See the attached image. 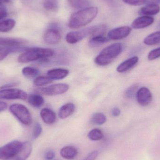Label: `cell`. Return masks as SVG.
Here are the masks:
<instances>
[{
    "label": "cell",
    "mask_w": 160,
    "mask_h": 160,
    "mask_svg": "<svg viewBox=\"0 0 160 160\" xmlns=\"http://www.w3.org/2000/svg\"><path fill=\"white\" fill-rule=\"evenodd\" d=\"M98 11L96 7H88L73 13L68 21V27L78 29L88 25L96 18Z\"/></svg>",
    "instance_id": "obj_1"
},
{
    "label": "cell",
    "mask_w": 160,
    "mask_h": 160,
    "mask_svg": "<svg viewBox=\"0 0 160 160\" xmlns=\"http://www.w3.org/2000/svg\"><path fill=\"white\" fill-rule=\"evenodd\" d=\"M51 49L40 48H28L18 57L19 62L26 63L43 59H48L54 55Z\"/></svg>",
    "instance_id": "obj_2"
},
{
    "label": "cell",
    "mask_w": 160,
    "mask_h": 160,
    "mask_svg": "<svg viewBox=\"0 0 160 160\" xmlns=\"http://www.w3.org/2000/svg\"><path fill=\"white\" fill-rule=\"evenodd\" d=\"M122 50V46L120 43L112 44L101 52L95 58V62L98 65H108L120 54Z\"/></svg>",
    "instance_id": "obj_3"
},
{
    "label": "cell",
    "mask_w": 160,
    "mask_h": 160,
    "mask_svg": "<svg viewBox=\"0 0 160 160\" xmlns=\"http://www.w3.org/2000/svg\"><path fill=\"white\" fill-rule=\"evenodd\" d=\"M9 111L23 125L30 126L32 124V115L30 111L25 105L19 103H15L9 106Z\"/></svg>",
    "instance_id": "obj_4"
},
{
    "label": "cell",
    "mask_w": 160,
    "mask_h": 160,
    "mask_svg": "<svg viewBox=\"0 0 160 160\" xmlns=\"http://www.w3.org/2000/svg\"><path fill=\"white\" fill-rule=\"evenodd\" d=\"M22 142L14 141L0 148V160H10L18 155L22 147Z\"/></svg>",
    "instance_id": "obj_5"
},
{
    "label": "cell",
    "mask_w": 160,
    "mask_h": 160,
    "mask_svg": "<svg viewBox=\"0 0 160 160\" xmlns=\"http://www.w3.org/2000/svg\"><path fill=\"white\" fill-rule=\"evenodd\" d=\"M69 86L67 84L60 83L52 85L47 87L38 88L35 89V92L39 95L52 96L64 94L68 90Z\"/></svg>",
    "instance_id": "obj_6"
},
{
    "label": "cell",
    "mask_w": 160,
    "mask_h": 160,
    "mask_svg": "<svg viewBox=\"0 0 160 160\" xmlns=\"http://www.w3.org/2000/svg\"><path fill=\"white\" fill-rule=\"evenodd\" d=\"M95 29V26H94L78 31H71L67 34L66 40L69 44H76L86 37L92 36Z\"/></svg>",
    "instance_id": "obj_7"
},
{
    "label": "cell",
    "mask_w": 160,
    "mask_h": 160,
    "mask_svg": "<svg viewBox=\"0 0 160 160\" xmlns=\"http://www.w3.org/2000/svg\"><path fill=\"white\" fill-rule=\"evenodd\" d=\"M27 97L28 95L25 91L18 88L0 89V99L25 100Z\"/></svg>",
    "instance_id": "obj_8"
},
{
    "label": "cell",
    "mask_w": 160,
    "mask_h": 160,
    "mask_svg": "<svg viewBox=\"0 0 160 160\" xmlns=\"http://www.w3.org/2000/svg\"><path fill=\"white\" fill-rule=\"evenodd\" d=\"M137 102L142 106L149 105L153 99V96L150 90L148 88L143 87L137 90L136 94Z\"/></svg>",
    "instance_id": "obj_9"
},
{
    "label": "cell",
    "mask_w": 160,
    "mask_h": 160,
    "mask_svg": "<svg viewBox=\"0 0 160 160\" xmlns=\"http://www.w3.org/2000/svg\"><path fill=\"white\" fill-rule=\"evenodd\" d=\"M132 28L129 26H124L112 29L108 33L109 39L114 40H120L126 38L131 32Z\"/></svg>",
    "instance_id": "obj_10"
},
{
    "label": "cell",
    "mask_w": 160,
    "mask_h": 160,
    "mask_svg": "<svg viewBox=\"0 0 160 160\" xmlns=\"http://www.w3.org/2000/svg\"><path fill=\"white\" fill-rule=\"evenodd\" d=\"M154 18L150 16H141L132 22V28L136 30L144 29L152 25L154 23Z\"/></svg>",
    "instance_id": "obj_11"
},
{
    "label": "cell",
    "mask_w": 160,
    "mask_h": 160,
    "mask_svg": "<svg viewBox=\"0 0 160 160\" xmlns=\"http://www.w3.org/2000/svg\"><path fill=\"white\" fill-rule=\"evenodd\" d=\"M44 39L45 42L49 45L58 44L61 39V33L57 29H48L44 34Z\"/></svg>",
    "instance_id": "obj_12"
},
{
    "label": "cell",
    "mask_w": 160,
    "mask_h": 160,
    "mask_svg": "<svg viewBox=\"0 0 160 160\" xmlns=\"http://www.w3.org/2000/svg\"><path fill=\"white\" fill-rule=\"evenodd\" d=\"M26 43V40L21 38L0 37L1 47L13 48L24 46Z\"/></svg>",
    "instance_id": "obj_13"
},
{
    "label": "cell",
    "mask_w": 160,
    "mask_h": 160,
    "mask_svg": "<svg viewBox=\"0 0 160 160\" xmlns=\"http://www.w3.org/2000/svg\"><path fill=\"white\" fill-rule=\"evenodd\" d=\"M139 57L138 56H133L121 63L117 68V71L118 73H122L128 71L130 69L135 66L139 62Z\"/></svg>",
    "instance_id": "obj_14"
},
{
    "label": "cell",
    "mask_w": 160,
    "mask_h": 160,
    "mask_svg": "<svg viewBox=\"0 0 160 160\" xmlns=\"http://www.w3.org/2000/svg\"><path fill=\"white\" fill-rule=\"evenodd\" d=\"M32 144L30 142H22V147L19 153L14 158L10 160H26L30 157L32 151Z\"/></svg>",
    "instance_id": "obj_15"
},
{
    "label": "cell",
    "mask_w": 160,
    "mask_h": 160,
    "mask_svg": "<svg viewBox=\"0 0 160 160\" xmlns=\"http://www.w3.org/2000/svg\"><path fill=\"white\" fill-rule=\"evenodd\" d=\"M28 48L24 46L19 47H13V48H8V47H1L0 46V61H2L5 59L8 55L10 53L14 52H24L27 50Z\"/></svg>",
    "instance_id": "obj_16"
},
{
    "label": "cell",
    "mask_w": 160,
    "mask_h": 160,
    "mask_svg": "<svg viewBox=\"0 0 160 160\" xmlns=\"http://www.w3.org/2000/svg\"><path fill=\"white\" fill-rule=\"evenodd\" d=\"M69 70L64 68H54L49 70L48 77L52 80H61L66 78L69 74Z\"/></svg>",
    "instance_id": "obj_17"
},
{
    "label": "cell",
    "mask_w": 160,
    "mask_h": 160,
    "mask_svg": "<svg viewBox=\"0 0 160 160\" xmlns=\"http://www.w3.org/2000/svg\"><path fill=\"white\" fill-rule=\"evenodd\" d=\"M40 115L43 121L48 125L53 124L56 121V114L52 110L48 108L42 109Z\"/></svg>",
    "instance_id": "obj_18"
},
{
    "label": "cell",
    "mask_w": 160,
    "mask_h": 160,
    "mask_svg": "<svg viewBox=\"0 0 160 160\" xmlns=\"http://www.w3.org/2000/svg\"><path fill=\"white\" fill-rule=\"evenodd\" d=\"M76 109L75 104L71 102L62 105L59 111V117L61 119H65L74 113Z\"/></svg>",
    "instance_id": "obj_19"
},
{
    "label": "cell",
    "mask_w": 160,
    "mask_h": 160,
    "mask_svg": "<svg viewBox=\"0 0 160 160\" xmlns=\"http://www.w3.org/2000/svg\"><path fill=\"white\" fill-rule=\"evenodd\" d=\"M78 151L74 147L68 146L62 148L60 151L61 157L65 159L73 160L78 155Z\"/></svg>",
    "instance_id": "obj_20"
},
{
    "label": "cell",
    "mask_w": 160,
    "mask_h": 160,
    "mask_svg": "<svg viewBox=\"0 0 160 160\" xmlns=\"http://www.w3.org/2000/svg\"><path fill=\"white\" fill-rule=\"evenodd\" d=\"M160 12V7L158 5L148 4L142 8L139 14L143 16H150L157 15Z\"/></svg>",
    "instance_id": "obj_21"
},
{
    "label": "cell",
    "mask_w": 160,
    "mask_h": 160,
    "mask_svg": "<svg viewBox=\"0 0 160 160\" xmlns=\"http://www.w3.org/2000/svg\"><path fill=\"white\" fill-rule=\"evenodd\" d=\"M29 104L36 108H39L44 104V98L39 94H31L27 97Z\"/></svg>",
    "instance_id": "obj_22"
},
{
    "label": "cell",
    "mask_w": 160,
    "mask_h": 160,
    "mask_svg": "<svg viewBox=\"0 0 160 160\" xmlns=\"http://www.w3.org/2000/svg\"><path fill=\"white\" fill-rule=\"evenodd\" d=\"M160 43V31L148 35L144 39V43L147 46H153Z\"/></svg>",
    "instance_id": "obj_23"
},
{
    "label": "cell",
    "mask_w": 160,
    "mask_h": 160,
    "mask_svg": "<svg viewBox=\"0 0 160 160\" xmlns=\"http://www.w3.org/2000/svg\"><path fill=\"white\" fill-rule=\"evenodd\" d=\"M16 21L12 19L0 21V32H9L14 28Z\"/></svg>",
    "instance_id": "obj_24"
},
{
    "label": "cell",
    "mask_w": 160,
    "mask_h": 160,
    "mask_svg": "<svg viewBox=\"0 0 160 160\" xmlns=\"http://www.w3.org/2000/svg\"><path fill=\"white\" fill-rule=\"evenodd\" d=\"M109 38L105 37L104 36H97L91 37L89 40L88 45L90 47H96L104 44L109 41Z\"/></svg>",
    "instance_id": "obj_25"
},
{
    "label": "cell",
    "mask_w": 160,
    "mask_h": 160,
    "mask_svg": "<svg viewBox=\"0 0 160 160\" xmlns=\"http://www.w3.org/2000/svg\"><path fill=\"white\" fill-rule=\"evenodd\" d=\"M68 2L70 6L75 9H83L89 5L88 0H68Z\"/></svg>",
    "instance_id": "obj_26"
},
{
    "label": "cell",
    "mask_w": 160,
    "mask_h": 160,
    "mask_svg": "<svg viewBox=\"0 0 160 160\" xmlns=\"http://www.w3.org/2000/svg\"><path fill=\"white\" fill-rule=\"evenodd\" d=\"M106 116L102 113H96L92 115L91 118V123L93 125H102L106 122Z\"/></svg>",
    "instance_id": "obj_27"
},
{
    "label": "cell",
    "mask_w": 160,
    "mask_h": 160,
    "mask_svg": "<svg viewBox=\"0 0 160 160\" xmlns=\"http://www.w3.org/2000/svg\"><path fill=\"white\" fill-rule=\"evenodd\" d=\"M22 72L23 76L30 78L37 77L39 74V71L38 69L31 67L23 68L22 70Z\"/></svg>",
    "instance_id": "obj_28"
},
{
    "label": "cell",
    "mask_w": 160,
    "mask_h": 160,
    "mask_svg": "<svg viewBox=\"0 0 160 160\" xmlns=\"http://www.w3.org/2000/svg\"><path fill=\"white\" fill-rule=\"evenodd\" d=\"M88 138L92 141H98L103 138V133L99 129H94L88 132Z\"/></svg>",
    "instance_id": "obj_29"
},
{
    "label": "cell",
    "mask_w": 160,
    "mask_h": 160,
    "mask_svg": "<svg viewBox=\"0 0 160 160\" xmlns=\"http://www.w3.org/2000/svg\"><path fill=\"white\" fill-rule=\"evenodd\" d=\"M53 80L48 77L39 76L37 77L34 81V84L37 86L40 87L51 83Z\"/></svg>",
    "instance_id": "obj_30"
},
{
    "label": "cell",
    "mask_w": 160,
    "mask_h": 160,
    "mask_svg": "<svg viewBox=\"0 0 160 160\" xmlns=\"http://www.w3.org/2000/svg\"><path fill=\"white\" fill-rule=\"evenodd\" d=\"M138 85L137 84H133L131 86L125 91V97L126 98L132 99L136 96L137 90H138Z\"/></svg>",
    "instance_id": "obj_31"
},
{
    "label": "cell",
    "mask_w": 160,
    "mask_h": 160,
    "mask_svg": "<svg viewBox=\"0 0 160 160\" xmlns=\"http://www.w3.org/2000/svg\"><path fill=\"white\" fill-rule=\"evenodd\" d=\"M160 57V47L151 50L148 53V58L149 61H153Z\"/></svg>",
    "instance_id": "obj_32"
},
{
    "label": "cell",
    "mask_w": 160,
    "mask_h": 160,
    "mask_svg": "<svg viewBox=\"0 0 160 160\" xmlns=\"http://www.w3.org/2000/svg\"><path fill=\"white\" fill-rule=\"evenodd\" d=\"M42 129L41 125L38 123H36L34 126L32 132V138L36 139L40 136L42 132Z\"/></svg>",
    "instance_id": "obj_33"
},
{
    "label": "cell",
    "mask_w": 160,
    "mask_h": 160,
    "mask_svg": "<svg viewBox=\"0 0 160 160\" xmlns=\"http://www.w3.org/2000/svg\"><path fill=\"white\" fill-rule=\"evenodd\" d=\"M147 0H122L124 2L133 6H140L146 4Z\"/></svg>",
    "instance_id": "obj_34"
},
{
    "label": "cell",
    "mask_w": 160,
    "mask_h": 160,
    "mask_svg": "<svg viewBox=\"0 0 160 160\" xmlns=\"http://www.w3.org/2000/svg\"><path fill=\"white\" fill-rule=\"evenodd\" d=\"M44 7L46 10L50 11V10H55L57 8V4L53 1L47 0L44 2Z\"/></svg>",
    "instance_id": "obj_35"
},
{
    "label": "cell",
    "mask_w": 160,
    "mask_h": 160,
    "mask_svg": "<svg viewBox=\"0 0 160 160\" xmlns=\"http://www.w3.org/2000/svg\"><path fill=\"white\" fill-rule=\"evenodd\" d=\"M98 154V151L94 150L89 153L83 160H96Z\"/></svg>",
    "instance_id": "obj_36"
},
{
    "label": "cell",
    "mask_w": 160,
    "mask_h": 160,
    "mask_svg": "<svg viewBox=\"0 0 160 160\" xmlns=\"http://www.w3.org/2000/svg\"><path fill=\"white\" fill-rule=\"evenodd\" d=\"M8 11L4 5L0 6V21L5 18L7 16Z\"/></svg>",
    "instance_id": "obj_37"
},
{
    "label": "cell",
    "mask_w": 160,
    "mask_h": 160,
    "mask_svg": "<svg viewBox=\"0 0 160 160\" xmlns=\"http://www.w3.org/2000/svg\"><path fill=\"white\" fill-rule=\"evenodd\" d=\"M19 84L18 82H13L8 83L5 84L0 87V89H6V88H12L15 87Z\"/></svg>",
    "instance_id": "obj_38"
},
{
    "label": "cell",
    "mask_w": 160,
    "mask_h": 160,
    "mask_svg": "<svg viewBox=\"0 0 160 160\" xmlns=\"http://www.w3.org/2000/svg\"><path fill=\"white\" fill-rule=\"evenodd\" d=\"M54 152L52 150H50L46 152L45 158L47 160H52L54 158Z\"/></svg>",
    "instance_id": "obj_39"
},
{
    "label": "cell",
    "mask_w": 160,
    "mask_h": 160,
    "mask_svg": "<svg viewBox=\"0 0 160 160\" xmlns=\"http://www.w3.org/2000/svg\"><path fill=\"white\" fill-rule=\"evenodd\" d=\"M121 113V111L120 109L118 107H115L112 110V114L113 116L118 117L120 115Z\"/></svg>",
    "instance_id": "obj_40"
},
{
    "label": "cell",
    "mask_w": 160,
    "mask_h": 160,
    "mask_svg": "<svg viewBox=\"0 0 160 160\" xmlns=\"http://www.w3.org/2000/svg\"><path fill=\"white\" fill-rule=\"evenodd\" d=\"M147 5L148 4H156L158 5L160 4V0H147Z\"/></svg>",
    "instance_id": "obj_41"
},
{
    "label": "cell",
    "mask_w": 160,
    "mask_h": 160,
    "mask_svg": "<svg viewBox=\"0 0 160 160\" xmlns=\"http://www.w3.org/2000/svg\"><path fill=\"white\" fill-rule=\"evenodd\" d=\"M7 104L2 101H0V112H3L7 108Z\"/></svg>",
    "instance_id": "obj_42"
},
{
    "label": "cell",
    "mask_w": 160,
    "mask_h": 160,
    "mask_svg": "<svg viewBox=\"0 0 160 160\" xmlns=\"http://www.w3.org/2000/svg\"><path fill=\"white\" fill-rule=\"evenodd\" d=\"M9 2V0H0V6L4 4L8 3Z\"/></svg>",
    "instance_id": "obj_43"
}]
</instances>
